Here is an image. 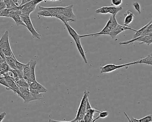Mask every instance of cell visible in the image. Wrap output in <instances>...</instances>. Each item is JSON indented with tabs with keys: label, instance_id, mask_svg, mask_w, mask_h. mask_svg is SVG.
<instances>
[{
	"label": "cell",
	"instance_id": "1",
	"mask_svg": "<svg viewBox=\"0 0 152 122\" xmlns=\"http://www.w3.org/2000/svg\"><path fill=\"white\" fill-rule=\"evenodd\" d=\"M9 33L8 31H7L3 34L0 39V49H1L6 57H13L15 59L16 58L14 55L10 44Z\"/></svg>",
	"mask_w": 152,
	"mask_h": 122
},
{
	"label": "cell",
	"instance_id": "2",
	"mask_svg": "<svg viewBox=\"0 0 152 122\" xmlns=\"http://www.w3.org/2000/svg\"><path fill=\"white\" fill-rule=\"evenodd\" d=\"M30 88H24V87H19L20 92L19 97L22 98L24 101V103H28L33 101L41 100L43 98L44 96L42 93H40L38 95H35L30 92Z\"/></svg>",
	"mask_w": 152,
	"mask_h": 122
},
{
	"label": "cell",
	"instance_id": "3",
	"mask_svg": "<svg viewBox=\"0 0 152 122\" xmlns=\"http://www.w3.org/2000/svg\"><path fill=\"white\" fill-rule=\"evenodd\" d=\"M90 93L89 91H84V95L81 101L80 104L75 118L77 121H82L83 119L87 109V103L89 100L88 98L90 96Z\"/></svg>",
	"mask_w": 152,
	"mask_h": 122
},
{
	"label": "cell",
	"instance_id": "4",
	"mask_svg": "<svg viewBox=\"0 0 152 122\" xmlns=\"http://www.w3.org/2000/svg\"><path fill=\"white\" fill-rule=\"evenodd\" d=\"M20 16H21L23 22L25 24L26 27L31 34L32 37L35 39H38V40H41V35L36 31L35 28L34 27L30 15L22 14L20 15Z\"/></svg>",
	"mask_w": 152,
	"mask_h": 122
},
{
	"label": "cell",
	"instance_id": "5",
	"mask_svg": "<svg viewBox=\"0 0 152 122\" xmlns=\"http://www.w3.org/2000/svg\"><path fill=\"white\" fill-rule=\"evenodd\" d=\"M136 61L121 65H115L114 64H107L104 66L100 67V73H111L113 71H114L115 70L120 69L126 67V68H128L129 66L136 65Z\"/></svg>",
	"mask_w": 152,
	"mask_h": 122
},
{
	"label": "cell",
	"instance_id": "6",
	"mask_svg": "<svg viewBox=\"0 0 152 122\" xmlns=\"http://www.w3.org/2000/svg\"><path fill=\"white\" fill-rule=\"evenodd\" d=\"M135 41L140 42V44H147L148 46L152 43V33L149 34L147 35H141L137 38L134 39H132L126 41L121 42L119 43V44L121 45H125L130 44Z\"/></svg>",
	"mask_w": 152,
	"mask_h": 122
},
{
	"label": "cell",
	"instance_id": "7",
	"mask_svg": "<svg viewBox=\"0 0 152 122\" xmlns=\"http://www.w3.org/2000/svg\"><path fill=\"white\" fill-rule=\"evenodd\" d=\"M42 1H45V0H33L25 5L22 6V14L30 15L32 12H34L35 10L37 5Z\"/></svg>",
	"mask_w": 152,
	"mask_h": 122
},
{
	"label": "cell",
	"instance_id": "8",
	"mask_svg": "<svg viewBox=\"0 0 152 122\" xmlns=\"http://www.w3.org/2000/svg\"><path fill=\"white\" fill-rule=\"evenodd\" d=\"M112 16H110L109 20L107 21L106 24L105 26L102 29V31H100L99 32L96 33L84 35H80V38L83 37H88V36H100L101 35H109L110 32L112 31Z\"/></svg>",
	"mask_w": 152,
	"mask_h": 122
},
{
	"label": "cell",
	"instance_id": "9",
	"mask_svg": "<svg viewBox=\"0 0 152 122\" xmlns=\"http://www.w3.org/2000/svg\"><path fill=\"white\" fill-rule=\"evenodd\" d=\"M100 110L92 108L89 100L87 103V109L82 122H94V115L95 113H99Z\"/></svg>",
	"mask_w": 152,
	"mask_h": 122
},
{
	"label": "cell",
	"instance_id": "10",
	"mask_svg": "<svg viewBox=\"0 0 152 122\" xmlns=\"http://www.w3.org/2000/svg\"><path fill=\"white\" fill-rule=\"evenodd\" d=\"M128 30H131V31H134L135 32L137 31V30H135V29H133V28H131V27L124 26V25H121L118 24L117 26L114 29L111 31L109 35H110L113 39H115L116 36L119 34L121 33L122 32Z\"/></svg>",
	"mask_w": 152,
	"mask_h": 122
},
{
	"label": "cell",
	"instance_id": "11",
	"mask_svg": "<svg viewBox=\"0 0 152 122\" xmlns=\"http://www.w3.org/2000/svg\"><path fill=\"white\" fill-rule=\"evenodd\" d=\"M64 7H39V10H47L50 12L53 17H55L56 15L58 14H62Z\"/></svg>",
	"mask_w": 152,
	"mask_h": 122
},
{
	"label": "cell",
	"instance_id": "12",
	"mask_svg": "<svg viewBox=\"0 0 152 122\" xmlns=\"http://www.w3.org/2000/svg\"><path fill=\"white\" fill-rule=\"evenodd\" d=\"M37 62L36 60H31L30 61V72L29 74L28 82H34L36 81L35 76V68L37 65Z\"/></svg>",
	"mask_w": 152,
	"mask_h": 122
},
{
	"label": "cell",
	"instance_id": "13",
	"mask_svg": "<svg viewBox=\"0 0 152 122\" xmlns=\"http://www.w3.org/2000/svg\"><path fill=\"white\" fill-rule=\"evenodd\" d=\"M5 80L7 83L8 85L10 88V90L13 91L15 93H16L18 96H20V92L19 88L15 82L9 76H5Z\"/></svg>",
	"mask_w": 152,
	"mask_h": 122
},
{
	"label": "cell",
	"instance_id": "14",
	"mask_svg": "<svg viewBox=\"0 0 152 122\" xmlns=\"http://www.w3.org/2000/svg\"><path fill=\"white\" fill-rule=\"evenodd\" d=\"M73 6L72 5L64 7L62 14L67 18L74 20L75 22L76 21V17L73 11Z\"/></svg>",
	"mask_w": 152,
	"mask_h": 122
},
{
	"label": "cell",
	"instance_id": "15",
	"mask_svg": "<svg viewBox=\"0 0 152 122\" xmlns=\"http://www.w3.org/2000/svg\"><path fill=\"white\" fill-rule=\"evenodd\" d=\"M65 26L66 27L68 33H69L70 35L72 36V38L74 40L75 42L80 41V35H79L76 31L69 25V23H65Z\"/></svg>",
	"mask_w": 152,
	"mask_h": 122
},
{
	"label": "cell",
	"instance_id": "16",
	"mask_svg": "<svg viewBox=\"0 0 152 122\" xmlns=\"http://www.w3.org/2000/svg\"><path fill=\"white\" fill-rule=\"evenodd\" d=\"M28 83H29L30 88L36 89L37 90L39 91V92L40 93H44L47 92L48 91V90L46 89V87H44L42 85L38 82L37 81L30 82Z\"/></svg>",
	"mask_w": 152,
	"mask_h": 122
},
{
	"label": "cell",
	"instance_id": "17",
	"mask_svg": "<svg viewBox=\"0 0 152 122\" xmlns=\"http://www.w3.org/2000/svg\"><path fill=\"white\" fill-rule=\"evenodd\" d=\"M124 16H125V18H124V26H128L135 18V15L134 13H132L130 10H128L124 14Z\"/></svg>",
	"mask_w": 152,
	"mask_h": 122
},
{
	"label": "cell",
	"instance_id": "18",
	"mask_svg": "<svg viewBox=\"0 0 152 122\" xmlns=\"http://www.w3.org/2000/svg\"><path fill=\"white\" fill-rule=\"evenodd\" d=\"M8 18H12L15 21V22L17 25L18 26H25L26 27L25 24L23 22L21 16H20V15H19V14H16V13L10 14Z\"/></svg>",
	"mask_w": 152,
	"mask_h": 122
},
{
	"label": "cell",
	"instance_id": "19",
	"mask_svg": "<svg viewBox=\"0 0 152 122\" xmlns=\"http://www.w3.org/2000/svg\"><path fill=\"white\" fill-rule=\"evenodd\" d=\"M136 64H145L146 65H152V56L150 54L147 56L146 57L136 61Z\"/></svg>",
	"mask_w": 152,
	"mask_h": 122
},
{
	"label": "cell",
	"instance_id": "20",
	"mask_svg": "<svg viewBox=\"0 0 152 122\" xmlns=\"http://www.w3.org/2000/svg\"><path fill=\"white\" fill-rule=\"evenodd\" d=\"M75 43H76V47H77V49H78L80 54L81 56L82 57L83 59L84 62H85L86 64H88V60H87V57H86L85 51H84L83 48L82 46L81 43V41L75 42Z\"/></svg>",
	"mask_w": 152,
	"mask_h": 122
},
{
	"label": "cell",
	"instance_id": "21",
	"mask_svg": "<svg viewBox=\"0 0 152 122\" xmlns=\"http://www.w3.org/2000/svg\"><path fill=\"white\" fill-rule=\"evenodd\" d=\"M151 24H152V20H151L148 24H147L145 26H143L142 28L140 29L139 30H137L135 34L133 35L132 39H135V38H137V37H140V36H141V35H144V32L146 28Z\"/></svg>",
	"mask_w": 152,
	"mask_h": 122
},
{
	"label": "cell",
	"instance_id": "22",
	"mask_svg": "<svg viewBox=\"0 0 152 122\" xmlns=\"http://www.w3.org/2000/svg\"><path fill=\"white\" fill-rule=\"evenodd\" d=\"M16 59V58L15 59L13 57H6L5 61L11 69H17L15 65V60Z\"/></svg>",
	"mask_w": 152,
	"mask_h": 122
},
{
	"label": "cell",
	"instance_id": "23",
	"mask_svg": "<svg viewBox=\"0 0 152 122\" xmlns=\"http://www.w3.org/2000/svg\"><path fill=\"white\" fill-rule=\"evenodd\" d=\"M10 69V67L6 61L0 64V76H3L5 73H7Z\"/></svg>",
	"mask_w": 152,
	"mask_h": 122
},
{
	"label": "cell",
	"instance_id": "24",
	"mask_svg": "<svg viewBox=\"0 0 152 122\" xmlns=\"http://www.w3.org/2000/svg\"><path fill=\"white\" fill-rule=\"evenodd\" d=\"M30 72V61L27 64H24L23 68V78L26 80L28 82L29 78V74Z\"/></svg>",
	"mask_w": 152,
	"mask_h": 122
},
{
	"label": "cell",
	"instance_id": "25",
	"mask_svg": "<svg viewBox=\"0 0 152 122\" xmlns=\"http://www.w3.org/2000/svg\"><path fill=\"white\" fill-rule=\"evenodd\" d=\"M16 84L19 87H24V88H30L29 83L24 78H22L18 79V81H16Z\"/></svg>",
	"mask_w": 152,
	"mask_h": 122
},
{
	"label": "cell",
	"instance_id": "26",
	"mask_svg": "<svg viewBox=\"0 0 152 122\" xmlns=\"http://www.w3.org/2000/svg\"><path fill=\"white\" fill-rule=\"evenodd\" d=\"M55 18L60 19L64 24L65 23H72V22H75L74 20L71 19V18H67L62 14H58L56 16Z\"/></svg>",
	"mask_w": 152,
	"mask_h": 122
},
{
	"label": "cell",
	"instance_id": "27",
	"mask_svg": "<svg viewBox=\"0 0 152 122\" xmlns=\"http://www.w3.org/2000/svg\"><path fill=\"white\" fill-rule=\"evenodd\" d=\"M38 18H39L41 17H45L47 18H53L50 12L47 10H40L39 11L38 13Z\"/></svg>",
	"mask_w": 152,
	"mask_h": 122
},
{
	"label": "cell",
	"instance_id": "28",
	"mask_svg": "<svg viewBox=\"0 0 152 122\" xmlns=\"http://www.w3.org/2000/svg\"><path fill=\"white\" fill-rule=\"evenodd\" d=\"M122 10V7H109V14H111L112 15L116 16V14Z\"/></svg>",
	"mask_w": 152,
	"mask_h": 122
},
{
	"label": "cell",
	"instance_id": "29",
	"mask_svg": "<svg viewBox=\"0 0 152 122\" xmlns=\"http://www.w3.org/2000/svg\"><path fill=\"white\" fill-rule=\"evenodd\" d=\"M5 5L7 9H10L16 7H18L17 5H16L12 0H3Z\"/></svg>",
	"mask_w": 152,
	"mask_h": 122
},
{
	"label": "cell",
	"instance_id": "30",
	"mask_svg": "<svg viewBox=\"0 0 152 122\" xmlns=\"http://www.w3.org/2000/svg\"><path fill=\"white\" fill-rule=\"evenodd\" d=\"M109 7H103L96 10V14H107L109 13Z\"/></svg>",
	"mask_w": 152,
	"mask_h": 122
},
{
	"label": "cell",
	"instance_id": "31",
	"mask_svg": "<svg viewBox=\"0 0 152 122\" xmlns=\"http://www.w3.org/2000/svg\"><path fill=\"white\" fill-rule=\"evenodd\" d=\"M108 115H109V112L108 111L101 110V111H100V112H99V115L96 118L94 119L93 122H96V120L99 119V118H105L107 117L108 116Z\"/></svg>",
	"mask_w": 152,
	"mask_h": 122
},
{
	"label": "cell",
	"instance_id": "32",
	"mask_svg": "<svg viewBox=\"0 0 152 122\" xmlns=\"http://www.w3.org/2000/svg\"><path fill=\"white\" fill-rule=\"evenodd\" d=\"M10 14V9H6L0 11V17H2L8 18L9 15Z\"/></svg>",
	"mask_w": 152,
	"mask_h": 122
},
{
	"label": "cell",
	"instance_id": "33",
	"mask_svg": "<svg viewBox=\"0 0 152 122\" xmlns=\"http://www.w3.org/2000/svg\"><path fill=\"white\" fill-rule=\"evenodd\" d=\"M139 122H152V115H150L146 116L142 118L139 119Z\"/></svg>",
	"mask_w": 152,
	"mask_h": 122
},
{
	"label": "cell",
	"instance_id": "34",
	"mask_svg": "<svg viewBox=\"0 0 152 122\" xmlns=\"http://www.w3.org/2000/svg\"><path fill=\"white\" fill-rule=\"evenodd\" d=\"M0 84L2 85L5 86V87H6V89H7V90H10V88L9 85H8L7 83L6 80H5V77H4V76H0Z\"/></svg>",
	"mask_w": 152,
	"mask_h": 122
},
{
	"label": "cell",
	"instance_id": "35",
	"mask_svg": "<svg viewBox=\"0 0 152 122\" xmlns=\"http://www.w3.org/2000/svg\"><path fill=\"white\" fill-rule=\"evenodd\" d=\"M15 65L17 69H18L19 71L23 73V66L24 65V64L21 63V62L18 61L17 59H16L15 60Z\"/></svg>",
	"mask_w": 152,
	"mask_h": 122
},
{
	"label": "cell",
	"instance_id": "36",
	"mask_svg": "<svg viewBox=\"0 0 152 122\" xmlns=\"http://www.w3.org/2000/svg\"><path fill=\"white\" fill-rule=\"evenodd\" d=\"M123 3V0H111V5L115 7H119Z\"/></svg>",
	"mask_w": 152,
	"mask_h": 122
},
{
	"label": "cell",
	"instance_id": "37",
	"mask_svg": "<svg viewBox=\"0 0 152 122\" xmlns=\"http://www.w3.org/2000/svg\"><path fill=\"white\" fill-rule=\"evenodd\" d=\"M132 5H133V7H134V9L136 10V11L138 12L139 14H140L141 13V10H140V5L139 2L138 1L133 2L132 3Z\"/></svg>",
	"mask_w": 152,
	"mask_h": 122
},
{
	"label": "cell",
	"instance_id": "38",
	"mask_svg": "<svg viewBox=\"0 0 152 122\" xmlns=\"http://www.w3.org/2000/svg\"><path fill=\"white\" fill-rule=\"evenodd\" d=\"M124 114L126 116L127 118H128V120H129V122H139V119L134 118L132 117H131L130 118L129 116L128 115L126 114V112H124Z\"/></svg>",
	"mask_w": 152,
	"mask_h": 122
},
{
	"label": "cell",
	"instance_id": "39",
	"mask_svg": "<svg viewBox=\"0 0 152 122\" xmlns=\"http://www.w3.org/2000/svg\"><path fill=\"white\" fill-rule=\"evenodd\" d=\"M6 9H7V7H6L4 1H0V11H1L3 10Z\"/></svg>",
	"mask_w": 152,
	"mask_h": 122
},
{
	"label": "cell",
	"instance_id": "40",
	"mask_svg": "<svg viewBox=\"0 0 152 122\" xmlns=\"http://www.w3.org/2000/svg\"><path fill=\"white\" fill-rule=\"evenodd\" d=\"M7 113L5 112H3L0 114V122H2L4 118H6Z\"/></svg>",
	"mask_w": 152,
	"mask_h": 122
},
{
	"label": "cell",
	"instance_id": "41",
	"mask_svg": "<svg viewBox=\"0 0 152 122\" xmlns=\"http://www.w3.org/2000/svg\"><path fill=\"white\" fill-rule=\"evenodd\" d=\"M76 119L75 118L73 119L72 121H57V120H53L52 119H50L49 120V122H74L75 121H76Z\"/></svg>",
	"mask_w": 152,
	"mask_h": 122
},
{
	"label": "cell",
	"instance_id": "42",
	"mask_svg": "<svg viewBox=\"0 0 152 122\" xmlns=\"http://www.w3.org/2000/svg\"><path fill=\"white\" fill-rule=\"evenodd\" d=\"M5 61H6L5 60H4L1 57V56H0V64H2L3 62H5Z\"/></svg>",
	"mask_w": 152,
	"mask_h": 122
},
{
	"label": "cell",
	"instance_id": "43",
	"mask_svg": "<svg viewBox=\"0 0 152 122\" xmlns=\"http://www.w3.org/2000/svg\"><path fill=\"white\" fill-rule=\"evenodd\" d=\"M13 1V2L16 4V5H17V6H19L18 5V2H19V0H12Z\"/></svg>",
	"mask_w": 152,
	"mask_h": 122
},
{
	"label": "cell",
	"instance_id": "44",
	"mask_svg": "<svg viewBox=\"0 0 152 122\" xmlns=\"http://www.w3.org/2000/svg\"><path fill=\"white\" fill-rule=\"evenodd\" d=\"M47 1H59V0H47Z\"/></svg>",
	"mask_w": 152,
	"mask_h": 122
},
{
	"label": "cell",
	"instance_id": "45",
	"mask_svg": "<svg viewBox=\"0 0 152 122\" xmlns=\"http://www.w3.org/2000/svg\"><path fill=\"white\" fill-rule=\"evenodd\" d=\"M3 0H0V1H3Z\"/></svg>",
	"mask_w": 152,
	"mask_h": 122
},
{
	"label": "cell",
	"instance_id": "46",
	"mask_svg": "<svg viewBox=\"0 0 152 122\" xmlns=\"http://www.w3.org/2000/svg\"><path fill=\"white\" fill-rule=\"evenodd\" d=\"M45 1H47V0H45Z\"/></svg>",
	"mask_w": 152,
	"mask_h": 122
}]
</instances>
